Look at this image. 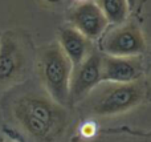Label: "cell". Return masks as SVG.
<instances>
[{
	"mask_svg": "<svg viewBox=\"0 0 151 142\" xmlns=\"http://www.w3.org/2000/svg\"><path fill=\"white\" fill-rule=\"evenodd\" d=\"M69 25L77 29L81 35L90 41L101 39L109 27L105 15L94 0L77 1L68 13Z\"/></svg>",
	"mask_w": 151,
	"mask_h": 142,
	"instance_id": "obj_6",
	"label": "cell"
},
{
	"mask_svg": "<svg viewBox=\"0 0 151 142\" xmlns=\"http://www.w3.org/2000/svg\"><path fill=\"white\" fill-rule=\"evenodd\" d=\"M45 5H49V7H56V5H60L64 3V0H41Z\"/></svg>",
	"mask_w": 151,
	"mask_h": 142,
	"instance_id": "obj_12",
	"label": "cell"
},
{
	"mask_svg": "<svg viewBox=\"0 0 151 142\" xmlns=\"http://www.w3.org/2000/svg\"><path fill=\"white\" fill-rule=\"evenodd\" d=\"M91 140L93 142H151V137L141 134H111L99 140H97L94 136Z\"/></svg>",
	"mask_w": 151,
	"mask_h": 142,
	"instance_id": "obj_11",
	"label": "cell"
},
{
	"mask_svg": "<svg viewBox=\"0 0 151 142\" xmlns=\"http://www.w3.org/2000/svg\"><path fill=\"white\" fill-rule=\"evenodd\" d=\"M3 110L8 122L29 142H61L72 126L68 106L35 88H23L9 96Z\"/></svg>",
	"mask_w": 151,
	"mask_h": 142,
	"instance_id": "obj_1",
	"label": "cell"
},
{
	"mask_svg": "<svg viewBox=\"0 0 151 142\" xmlns=\"http://www.w3.org/2000/svg\"><path fill=\"white\" fill-rule=\"evenodd\" d=\"M143 73L141 56L117 57L101 53V79L102 82L130 84L139 81Z\"/></svg>",
	"mask_w": 151,
	"mask_h": 142,
	"instance_id": "obj_8",
	"label": "cell"
},
{
	"mask_svg": "<svg viewBox=\"0 0 151 142\" xmlns=\"http://www.w3.org/2000/svg\"><path fill=\"white\" fill-rule=\"evenodd\" d=\"M3 142H17V141H15V140H12V138H7V140H4Z\"/></svg>",
	"mask_w": 151,
	"mask_h": 142,
	"instance_id": "obj_14",
	"label": "cell"
},
{
	"mask_svg": "<svg viewBox=\"0 0 151 142\" xmlns=\"http://www.w3.org/2000/svg\"><path fill=\"white\" fill-rule=\"evenodd\" d=\"M57 44L60 45L61 50L68 57L73 68L80 65L93 52L90 40H88L83 35H81L77 29H74L69 24L60 28Z\"/></svg>",
	"mask_w": 151,
	"mask_h": 142,
	"instance_id": "obj_9",
	"label": "cell"
},
{
	"mask_svg": "<svg viewBox=\"0 0 151 142\" xmlns=\"http://www.w3.org/2000/svg\"><path fill=\"white\" fill-rule=\"evenodd\" d=\"M145 98V88L139 81L130 84L101 82L82 101V110L94 117H115L133 110Z\"/></svg>",
	"mask_w": 151,
	"mask_h": 142,
	"instance_id": "obj_2",
	"label": "cell"
},
{
	"mask_svg": "<svg viewBox=\"0 0 151 142\" xmlns=\"http://www.w3.org/2000/svg\"><path fill=\"white\" fill-rule=\"evenodd\" d=\"M33 61L32 44L24 32L8 29L0 33V94L20 85Z\"/></svg>",
	"mask_w": 151,
	"mask_h": 142,
	"instance_id": "obj_4",
	"label": "cell"
},
{
	"mask_svg": "<svg viewBox=\"0 0 151 142\" xmlns=\"http://www.w3.org/2000/svg\"><path fill=\"white\" fill-rule=\"evenodd\" d=\"M35 68L42 90L63 106H69L72 66L57 43L41 47L35 56Z\"/></svg>",
	"mask_w": 151,
	"mask_h": 142,
	"instance_id": "obj_3",
	"label": "cell"
},
{
	"mask_svg": "<svg viewBox=\"0 0 151 142\" xmlns=\"http://www.w3.org/2000/svg\"><path fill=\"white\" fill-rule=\"evenodd\" d=\"M126 1H127L129 9H133V8H134V5H135V3H137V0H126Z\"/></svg>",
	"mask_w": 151,
	"mask_h": 142,
	"instance_id": "obj_13",
	"label": "cell"
},
{
	"mask_svg": "<svg viewBox=\"0 0 151 142\" xmlns=\"http://www.w3.org/2000/svg\"><path fill=\"white\" fill-rule=\"evenodd\" d=\"M77 1H85V0H77Z\"/></svg>",
	"mask_w": 151,
	"mask_h": 142,
	"instance_id": "obj_15",
	"label": "cell"
},
{
	"mask_svg": "<svg viewBox=\"0 0 151 142\" xmlns=\"http://www.w3.org/2000/svg\"><path fill=\"white\" fill-rule=\"evenodd\" d=\"M102 55L117 57H137L146 49V39L141 27L134 21L111 25L101 36Z\"/></svg>",
	"mask_w": 151,
	"mask_h": 142,
	"instance_id": "obj_5",
	"label": "cell"
},
{
	"mask_svg": "<svg viewBox=\"0 0 151 142\" xmlns=\"http://www.w3.org/2000/svg\"><path fill=\"white\" fill-rule=\"evenodd\" d=\"M105 15L109 25H117L127 21L129 5L126 0H94Z\"/></svg>",
	"mask_w": 151,
	"mask_h": 142,
	"instance_id": "obj_10",
	"label": "cell"
},
{
	"mask_svg": "<svg viewBox=\"0 0 151 142\" xmlns=\"http://www.w3.org/2000/svg\"><path fill=\"white\" fill-rule=\"evenodd\" d=\"M101 82V53L93 50L72 71L69 89L70 104H80Z\"/></svg>",
	"mask_w": 151,
	"mask_h": 142,
	"instance_id": "obj_7",
	"label": "cell"
}]
</instances>
